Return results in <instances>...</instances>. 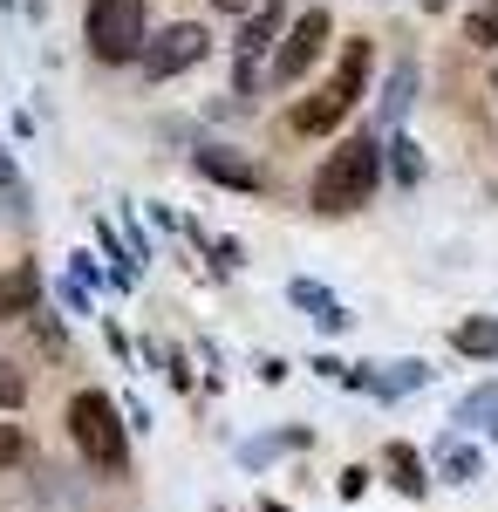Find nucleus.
Wrapping results in <instances>:
<instances>
[{
    "instance_id": "obj_1",
    "label": "nucleus",
    "mask_w": 498,
    "mask_h": 512,
    "mask_svg": "<svg viewBox=\"0 0 498 512\" xmlns=\"http://www.w3.org/2000/svg\"><path fill=\"white\" fill-rule=\"evenodd\" d=\"M383 185V144H376V130H355L348 144H335L321 171H314V212H328V219H342L355 205H369Z\"/></svg>"
},
{
    "instance_id": "obj_2",
    "label": "nucleus",
    "mask_w": 498,
    "mask_h": 512,
    "mask_svg": "<svg viewBox=\"0 0 498 512\" xmlns=\"http://www.w3.org/2000/svg\"><path fill=\"white\" fill-rule=\"evenodd\" d=\"M362 76H369V41L355 35V41H342V69L321 82L314 96H301L287 123H294L301 137H321V130H335V123L355 110V96H362Z\"/></svg>"
},
{
    "instance_id": "obj_3",
    "label": "nucleus",
    "mask_w": 498,
    "mask_h": 512,
    "mask_svg": "<svg viewBox=\"0 0 498 512\" xmlns=\"http://www.w3.org/2000/svg\"><path fill=\"white\" fill-rule=\"evenodd\" d=\"M69 431H76V451L96 465V472H110V478L130 472V437H123L116 403L103 390H76L69 396Z\"/></svg>"
},
{
    "instance_id": "obj_4",
    "label": "nucleus",
    "mask_w": 498,
    "mask_h": 512,
    "mask_svg": "<svg viewBox=\"0 0 498 512\" xmlns=\"http://www.w3.org/2000/svg\"><path fill=\"white\" fill-rule=\"evenodd\" d=\"M89 55L96 62H137L151 35H144V0H96L89 7Z\"/></svg>"
},
{
    "instance_id": "obj_5",
    "label": "nucleus",
    "mask_w": 498,
    "mask_h": 512,
    "mask_svg": "<svg viewBox=\"0 0 498 512\" xmlns=\"http://www.w3.org/2000/svg\"><path fill=\"white\" fill-rule=\"evenodd\" d=\"M328 35H335V28H328V14H321V7H314V14H301V21L287 28V41H280V55H273V89H294V82L321 62Z\"/></svg>"
},
{
    "instance_id": "obj_6",
    "label": "nucleus",
    "mask_w": 498,
    "mask_h": 512,
    "mask_svg": "<svg viewBox=\"0 0 498 512\" xmlns=\"http://www.w3.org/2000/svg\"><path fill=\"white\" fill-rule=\"evenodd\" d=\"M205 55H212V35H205L198 21H171V28L144 48V69H151V82H171V76H185L192 62H205Z\"/></svg>"
},
{
    "instance_id": "obj_7",
    "label": "nucleus",
    "mask_w": 498,
    "mask_h": 512,
    "mask_svg": "<svg viewBox=\"0 0 498 512\" xmlns=\"http://www.w3.org/2000/svg\"><path fill=\"white\" fill-rule=\"evenodd\" d=\"M280 28H287V7H280V0H267L260 14H246V28H239V69H232L239 96H253V89H260V55L280 41Z\"/></svg>"
},
{
    "instance_id": "obj_8",
    "label": "nucleus",
    "mask_w": 498,
    "mask_h": 512,
    "mask_svg": "<svg viewBox=\"0 0 498 512\" xmlns=\"http://www.w3.org/2000/svg\"><path fill=\"white\" fill-rule=\"evenodd\" d=\"M192 164H198V178H212V185H232V192H260V185H267V171L246 158V151H232V144H198Z\"/></svg>"
},
{
    "instance_id": "obj_9",
    "label": "nucleus",
    "mask_w": 498,
    "mask_h": 512,
    "mask_svg": "<svg viewBox=\"0 0 498 512\" xmlns=\"http://www.w3.org/2000/svg\"><path fill=\"white\" fill-rule=\"evenodd\" d=\"M35 301H41V267H7L0 274V321H14V315H35Z\"/></svg>"
},
{
    "instance_id": "obj_10",
    "label": "nucleus",
    "mask_w": 498,
    "mask_h": 512,
    "mask_svg": "<svg viewBox=\"0 0 498 512\" xmlns=\"http://www.w3.org/2000/svg\"><path fill=\"white\" fill-rule=\"evenodd\" d=\"M410 103H417V62H396L389 69V82H383V103H376V123H403L410 117Z\"/></svg>"
},
{
    "instance_id": "obj_11",
    "label": "nucleus",
    "mask_w": 498,
    "mask_h": 512,
    "mask_svg": "<svg viewBox=\"0 0 498 512\" xmlns=\"http://www.w3.org/2000/svg\"><path fill=\"white\" fill-rule=\"evenodd\" d=\"M287 294H294V301H301V308H314V321H321V328H328V335H335V328H348L342 301H335V294H328V287H314V280H294V287H287Z\"/></svg>"
},
{
    "instance_id": "obj_12",
    "label": "nucleus",
    "mask_w": 498,
    "mask_h": 512,
    "mask_svg": "<svg viewBox=\"0 0 498 512\" xmlns=\"http://www.w3.org/2000/svg\"><path fill=\"white\" fill-rule=\"evenodd\" d=\"M458 424L464 431H498V383H485V390H471L458 403Z\"/></svg>"
},
{
    "instance_id": "obj_13",
    "label": "nucleus",
    "mask_w": 498,
    "mask_h": 512,
    "mask_svg": "<svg viewBox=\"0 0 498 512\" xmlns=\"http://www.w3.org/2000/svg\"><path fill=\"white\" fill-rule=\"evenodd\" d=\"M451 342H458V355H478V362H492V355H498V321H464Z\"/></svg>"
},
{
    "instance_id": "obj_14",
    "label": "nucleus",
    "mask_w": 498,
    "mask_h": 512,
    "mask_svg": "<svg viewBox=\"0 0 498 512\" xmlns=\"http://www.w3.org/2000/svg\"><path fill=\"white\" fill-rule=\"evenodd\" d=\"M389 472H396V485H403L410 499H423V485H430V478H423V458L410 451V444H389Z\"/></svg>"
},
{
    "instance_id": "obj_15",
    "label": "nucleus",
    "mask_w": 498,
    "mask_h": 512,
    "mask_svg": "<svg viewBox=\"0 0 498 512\" xmlns=\"http://www.w3.org/2000/svg\"><path fill=\"white\" fill-rule=\"evenodd\" d=\"M383 151H396V178H403V185H417V178H423V151L410 144V137H389Z\"/></svg>"
},
{
    "instance_id": "obj_16",
    "label": "nucleus",
    "mask_w": 498,
    "mask_h": 512,
    "mask_svg": "<svg viewBox=\"0 0 498 512\" xmlns=\"http://www.w3.org/2000/svg\"><path fill=\"white\" fill-rule=\"evenodd\" d=\"M21 403H28V376L0 355V410H21Z\"/></svg>"
},
{
    "instance_id": "obj_17",
    "label": "nucleus",
    "mask_w": 498,
    "mask_h": 512,
    "mask_svg": "<svg viewBox=\"0 0 498 512\" xmlns=\"http://www.w3.org/2000/svg\"><path fill=\"white\" fill-rule=\"evenodd\" d=\"M444 478H451V485H471V478H478V451L451 444V451H444Z\"/></svg>"
},
{
    "instance_id": "obj_18",
    "label": "nucleus",
    "mask_w": 498,
    "mask_h": 512,
    "mask_svg": "<svg viewBox=\"0 0 498 512\" xmlns=\"http://www.w3.org/2000/svg\"><path fill=\"white\" fill-rule=\"evenodd\" d=\"M464 41H478V48H498V7H478V14L464 21Z\"/></svg>"
},
{
    "instance_id": "obj_19",
    "label": "nucleus",
    "mask_w": 498,
    "mask_h": 512,
    "mask_svg": "<svg viewBox=\"0 0 498 512\" xmlns=\"http://www.w3.org/2000/svg\"><path fill=\"white\" fill-rule=\"evenodd\" d=\"M423 383V362H396V376H389V383H376V390L383 396H403V390H417Z\"/></svg>"
},
{
    "instance_id": "obj_20",
    "label": "nucleus",
    "mask_w": 498,
    "mask_h": 512,
    "mask_svg": "<svg viewBox=\"0 0 498 512\" xmlns=\"http://www.w3.org/2000/svg\"><path fill=\"white\" fill-rule=\"evenodd\" d=\"M21 458H28V437L14 431V424H0V472H7V465H21Z\"/></svg>"
},
{
    "instance_id": "obj_21",
    "label": "nucleus",
    "mask_w": 498,
    "mask_h": 512,
    "mask_svg": "<svg viewBox=\"0 0 498 512\" xmlns=\"http://www.w3.org/2000/svg\"><path fill=\"white\" fill-rule=\"evenodd\" d=\"M362 492H369V472H362V465H348V472H342V499H362Z\"/></svg>"
},
{
    "instance_id": "obj_22",
    "label": "nucleus",
    "mask_w": 498,
    "mask_h": 512,
    "mask_svg": "<svg viewBox=\"0 0 498 512\" xmlns=\"http://www.w3.org/2000/svg\"><path fill=\"white\" fill-rule=\"evenodd\" d=\"M212 7H226V14H239V7H253V0H212Z\"/></svg>"
},
{
    "instance_id": "obj_23",
    "label": "nucleus",
    "mask_w": 498,
    "mask_h": 512,
    "mask_svg": "<svg viewBox=\"0 0 498 512\" xmlns=\"http://www.w3.org/2000/svg\"><path fill=\"white\" fill-rule=\"evenodd\" d=\"M7 178H14V164H7V151H0V185H7Z\"/></svg>"
},
{
    "instance_id": "obj_24",
    "label": "nucleus",
    "mask_w": 498,
    "mask_h": 512,
    "mask_svg": "<svg viewBox=\"0 0 498 512\" xmlns=\"http://www.w3.org/2000/svg\"><path fill=\"white\" fill-rule=\"evenodd\" d=\"M423 7H444V0H423Z\"/></svg>"
},
{
    "instance_id": "obj_25",
    "label": "nucleus",
    "mask_w": 498,
    "mask_h": 512,
    "mask_svg": "<svg viewBox=\"0 0 498 512\" xmlns=\"http://www.w3.org/2000/svg\"><path fill=\"white\" fill-rule=\"evenodd\" d=\"M0 7H14V0H0Z\"/></svg>"
}]
</instances>
